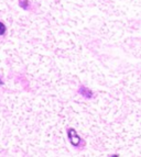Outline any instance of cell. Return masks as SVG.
Here are the masks:
<instances>
[{
  "label": "cell",
  "mask_w": 141,
  "mask_h": 157,
  "mask_svg": "<svg viewBox=\"0 0 141 157\" xmlns=\"http://www.w3.org/2000/svg\"><path fill=\"white\" fill-rule=\"evenodd\" d=\"M67 135H68V139H70V144L73 145V146H79V143L82 142V140L79 134H77V132L75 131V128H68Z\"/></svg>",
  "instance_id": "6da1fadb"
},
{
  "label": "cell",
  "mask_w": 141,
  "mask_h": 157,
  "mask_svg": "<svg viewBox=\"0 0 141 157\" xmlns=\"http://www.w3.org/2000/svg\"><path fill=\"white\" fill-rule=\"evenodd\" d=\"M79 92L83 96L85 99H91L93 98V91L88 88H86L85 86H81L79 89Z\"/></svg>",
  "instance_id": "7a4b0ae2"
},
{
  "label": "cell",
  "mask_w": 141,
  "mask_h": 157,
  "mask_svg": "<svg viewBox=\"0 0 141 157\" xmlns=\"http://www.w3.org/2000/svg\"><path fill=\"white\" fill-rule=\"evenodd\" d=\"M19 5L22 9L28 10L29 9V1L28 0H19Z\"/></svg>",
  "instance_id": "3957f363"
},
{
  "label": "cell",
  "mask_w": 141,
  "mask_h": 157,
  "mask_svg": "<svg viewBox=\"0 0 141 157\" xmlns=\"http://www.w3.org/2000/svg\"><path fill=\"white\" fill-rule=\"evenodd\" d=\"M5 32H6V26H5V24L0 22V35L5 34Z\"/></svg>",
  "instance_id": "277c9868"
},
{
  "label": "cell",
  "mask_w": 141,
  "mask_h": 157,
  "mask_svg": "<svg viewBox=\"0 0 141 157\" xmlns=\"http://www.w3.org/2000/svg\"><path fill=\"white\" fill-rule=\"evenodd\" d=\"M3 84V82H2V81H1V80H0V85H2Z\"/></svg>",
  "instance_id": "5b68a950"
}]
</instances>
